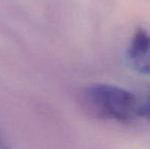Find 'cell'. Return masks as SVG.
Returning a JSON list of instances; mask_svg holds the SVG:
<instances>
[{"label": "cell", "mask_w": 150, "mask_h": 149, "mask_svg": "<svg viewBox=\"0 0 150 149\" xmlns=\"http://www.w3.org/2000/svg\"><path fill=\"white\" fill-rule=\"evenodd\" d=\"M126 60L133 71L150 76V35L144 29L135 31L127 49Z\"/></svg>", "instance_id": "obj_2"}, {"label": "cell", "mask_w": 150, "mask_h": 149, "mask_svg": "<svg viewBox=\"0 0 150 149\" xmlns=\"http://www.w3.org/2000/svg\"><path fill=\"white\" fill-rule=\"evenodd\" d=\"M137 117L150 119V96H148L144 100V102L139 104L138 110H137Z\"/></svg>", "instance_id": "obj_3"}, {"label": "cell", "mask_w": 150, "mask_h": 149, "mask_svg": "<svg viewBox=\"0 0 150 149\" xmlns=\"http://www.w3.org/2000/svg\"><path fill=\"white\" fill-rule=\"evenodd\" d=\"M81 102L92 117L126 121L137 115L138 102L128 90L107 84H92L83 90Z\"/></svg>", "instance_id": "obj_1"}]
</instances>
